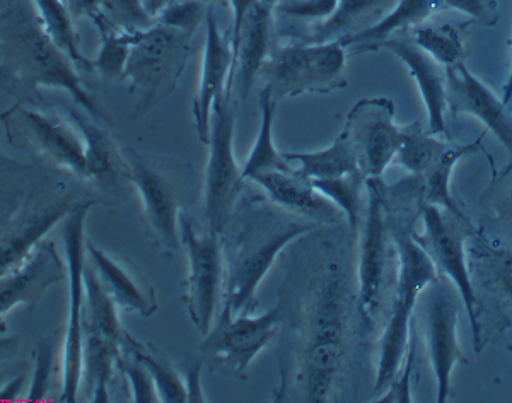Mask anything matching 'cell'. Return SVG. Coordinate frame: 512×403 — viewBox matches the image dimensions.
Segmentation results:
<instances>
[{
  "mask_svg": "<svg viewBox=\"0 0 512 403\" xmlns=\"http://www.w3.org/2000/svg\"><path fill=\"white\" fill-rule=\"evenodd\" d=\"M297 339L296 361L291 373L282 374L275 402H330L344 371L349 339V289L337 263H326L311 277Z\"/></svg>",
  "mask_w": 512,
  "mask_h": 403,
  "instance_id": "6da1fadb",
  "label": "cell"
},
{
  "mask_svg": "<svg viewBox=\"0 0 512 403\" xmlns=\"http://www.w3.org/2000/svg\"><path fill=\"white\" fill-rule=\"evenodd\" d=\"M0 55L21 81L62 89L93 118L110 122L108 110L84 88L76 64L48 36L35 0H0Z\"/></svg>",
  "mask_w": 512,
  "mask_h": 403,
  "instance_id": "7a4b0ae2",
  "label": "cell"
},
{
  "mask_svg": "<svg viewBox=\"0 0 512 403\" xmlns=\"http://www.w3.org/2000/svg\"><path fill=\"white\" fill-rule=\"evenodd\" d=\"M316 226V222L306 217L277 216L268 211L251 212L234 234L229 250H224L226 284L217 320L253 313L256 291L280 253L294 241L313 233Z\"/></svg>",
  "mask_w": 512,
  "mask_h": 403,
  "instance_id": "3957f363",
  "label": "cell"
},
{
  "mask_svg": "<svg viewBox=\"0 0 512 403\" xmlns=\"http://www.w3.org/2000/svg\"><path fill=\"white\" fill-rule=\"evenodd\" d=\"M386 202V200H384ZM388 211L391 238L398 255V277H396L395 298L391 303L390 316L384 323L378 344V363L374 378V393L381 392L402 368L403 359L412 339V320L415 306L425 287L439 279L436 265L424 248L415 240V219L403 211Z\"/></svg>",
  "mask_w": 512,
  "mask_h": 403,
  "instance_id": "277c9868",
  "label": "cell"
},
{
  "mask_svg": "<svg viewBox=\"0 0 512 403\" xmlns=\"http://www.w3.org/2000/svg\"><path fill=\"white\" fill-rule=\"evenodd\" d=\"M197 31L156 23L135 31L122 81L137 98L135 113L144 115L175 93L183 76Z\"/></svg>",
  "mask_w": 512,
  "mask_h": 403,
  "instance_id": "5b68a950",
  "label": "cell"
},
{
  "mask_svg": "<svg viewBox=\"0 0 512 403\" xmlns=\"http://www.w3.org/2000/svg\"><path fill=\"white\" fill-rule=\"evenodd\" d=\"M268 93L280 101L303 94H330L347 88V50L338 41L294 40L275 48L262 67Z\"/></svg>",
  "mask_w": 512,
  "mask_h": 403,
  "instance_id": "8992f818",
  "label": "cell"
},
{
  "mask_svg": "<svg viewBox=\"0 0 512 403\" xmlns=\"http://www.w3.org/2000/svg\"><path fill=\"white\" fill-rule=\"evenodd\" d=\"M180 241L187 255L188 274L183 301L202 337L216 323L226 284V257L222 234L198 228L192 217L180 214Z\"/></svg>",
  "mask_w": 512,
  "mask_h": 403,
  "instance_id": "52a82bcc",
  "label": "cell"
},
{
  "mask_svg": "<svg viewBox=\"0 0 512 403\" xmlns=\"http://www.w3.org/2000/svg\"><path fill=\"white\" fill-rule=\"evenodd\" d=\"M234 125L233 103L226 96L212 110L204 178L205 226L217 234L226 231L245 190L243 168L234 154Z\"/></svg>",
  "mask_w": 512,
  "mask_h": 403,
  "instance_id": "ba28073f",
  "label": "cell"
},
{
  "mask_svg": "<svg viewBox=\"0 0 512 403\" xmlns=\"http://www.w3.org/2000/svg\"><path fill=\"white\" fill-rule=\"evenodd\" d=\"M420 217L424 222V234L415 233V240L429 255L437 272L446 277L454 289L458 291L463 306H465L468 322L472 327L473 344L477 352L482 351V327H480V311L478 298L473 287L472 275L466 262V219L453 216L449 212L422 204Z\"/></svg>",
  "mask_w": 512,
  "mask_h": 403,
  "instance_id": "9c48e42d",
  "label": "cell"
},
{
  "mask_svg": "<svg viewBox=\"0 0 512 403\" xmlns=\"http://www.w3.org/2000/svg\"><path fill=\"white\" fill-rule=\"evenodd\" d=\"M93 202L77 204L64 219L65 260L69 281V322L62 354V390L59 402H76L82 380V339H84V269L86 253V217Z\"/></svg>",
  "mask_w": 512,
  "mask_h": 403,
  "instance_id": "30bf717a",
  "label": "cell"
},
{
  "mask_svg": "<svg viewBox=\"0 0 512 403\" xmlns=\"http://www.w3.org/2000/svg\"><path fill=\"white\" fill-rule=\"evenodd\" d=\"M367 202L359 221V263H357V299L364 322L374 327L383 304L388 263L391 257L390 221L379 178L366 180Z\"/></svg>",
  "mask_w": 512,
  "mask_h": 403,
  "instance_id": "8fae6325",
  "label": "cell"
},
{
  "mask_svg": "<svg viewBox=\"0 0 512 403\" xmlns=\"http://www.w3.org/2000/svg\"><path fill=\"white\" fill-rule=\"evenodd\" d=\"M282 322V304H277L263 315L250 313L217 320L205 335L200 354L222 373L246 378L251 363L274 340Z\"/></svg>",
  "mask_w": 512,
  "mask_h": 403,
  "instance_id": "7c38bea8",
  "label": "cell"
},
{
  "mask_svg": "<svg viewBox=\"0 0 512 403\" xmlns=\"http://www.w3.org/2000/svg\"><path fill=\"white\" fill-rule=\"evenodd\" d=\"M366 180L381 178L395 163L402 127L395 123V105L388 98H364L347 115L344 127Z\"/></svg>",
  "mask_w": 512,
  "mask_h": 403,
  "instance_id": "4fadbf2b",
  "label": "cell"
},
{
  "mask_svg": "<svg viewBox=\"0 0 512 403\" xmlns=\"http://www.w3.org/2000/svg\"><path fill=\"white\" fill-rule=\"evenodd\" d=\"M424 339L432 371L437 381V402L444 403L451 393L454 366L466 364L458 342L460 296H456L448 279L441 277L425 287Z\"/></svg>",
  "mask_w": 512,
  "mask_h": 403,
  "instance_id": "5bb4252c",
  "label": "cell"
},
{
  "mask_svg": "<svg viewBox=\"0 0 512 403\" xmlns=\"http://www.w3.org/2000/svg\"><path fill=\"white\" fill-rule=\"evenodd\" d=\"M233 93V47L231 36L222 33L216 9L209 4L205 18L204 62L200 69L197 93L193 98L192 113L198 139L207 146L212 110L217 101L231 98Z\"/></svg>",
  "mask_w": 512,
  "mask_h": 403,
  "instance_id": "9a60e30c",
  "label": "cell"
},
{
  "mask_svg": "<svg viewBox=\"0 0 512 403\" xmlns=\"http://www.w3.org/2000/svg\"><path fill=\"white\" fill-rule=\"evenodd\" d=\"M444 76L448 111L453 115L477 117L506 147L512 158V117L507 113L504 101L499 100L477 76H473L465 62L444 67Z\"/></svg>",
  "mask_w": 512,
  "mask_h": 403,
  "instance_id": "2e32d148",
  "label": "cell"
},
{
  "mask_svg": "<svg viewBox=\"0 0 512 403\" xmlns=\"http://www.w3.org/2000/svg\"><path fill=\"white\" fill-rule=\"evenodd\" d=\"M393 53L396 59L400 60L407 67L408 74L414 79L420 96L424 100L425 111H427V127L425 130L432 135L448 134V100H446V76L444 67L437 64L431 55L417 47L410 36H393L388 40L381 41L371 52Z\"/></svg>",
  "mask_w": 512,
  "mask_h": 403,
  "instance_id": "e0dca14e",
  "label": "cell"
},
{
  "mask_svg": "<svg viewBox=\"0 0 512 403\" xmlns=\"http://www.w3.org/2000/svg\"><path fill=\"white\" fill-rule=\"evenodd\" d=\"M125 176L134 183L144 207L147 222L159 243L168 250L176 252L180 248V205L173 188L161 173L142 159L130 154L125 158Z\"/></svg>",
  "mask_w": 512,
  "mask_h": 403,
  "instance_id": "ac0fdd59",
  "label": "cell"
},
{
  "mask_svg": "<svg viewBox=\"0 0 512 403\" xmlns=\"http://www.w3.org/2000/svg\"><path fill=\"white\" fill-rule=\"evenodd\" d=\"M65 277L67 263L60 258L55 243L41 241L19 269L0 277V318L18 306H36L43 294Z\"/></svg>",
  "mask_w": 512,
  "mask_h": 403,
  "instance_id": "d6986e66",
  "label": "cell"
},
{
  "mask_svg": "<svg viewBox=\"0 0 512 403\" xmlns=\"http://www.w3.org/2000/svg\"><path fill=\"white\" fill-rule=\"evenodd\" d=\"M274 12L255 2L246 14L245 21L233 47V88H238L239 100H248L256 77L272 53L274 41Z\"/></svg>",
  "mask_w": 512,
  "mask_h": 403,
  "instance_id": "ffe728a7",
  "label": "cell"
},
{
  "mask_svg": "<svg viewBox=\"0 0 512 403\" xmlns=\"http://www.w3.org/2000/svg\"><path fill=\"white\" fill-rule=\"evenodd\" d=\"M250 182L262 188L268 202L294 216L306 217L316 224H333L342 216L335 205L321 195L306 176L296 168L287 171H268L256 175Z\"/></svg>",
  "mask_w": 512,
  "mask_h": 403,
  "instance_id": "44dd1931",
  "label": "cell"
},
{
  "mask_svg": "<svg viewBox=\"0 0 512 403\" xmlns=\"http://www.w3.org/2000/svg\"><path fill=\"white\" fill-rule=\"evenodd\" d=\"M14 111L26 125L41 152H45L48 158L65 170L72 171L74 175L88 178L81 134H77L59 117L48 115L45 111L21 105L16 106Z\"/></svg>",
  "mask_w": 512,
  "mask_h": 403,
  "instance_id": "7402d4cb",
  "label": "cell"
},
{
  "mask_svg": "<svg viewBox=\"0 0 512 403\" xmlns=\"http://www.w3.org/2000/svg\"><path fill=\"white\" fill-rule=\"evenodd\" d=\"M443 9V0H396L395 6L376 23L338 41L352 53L371 52L381 41L407 35Z\"/></svg>",
  "mask_w": 512,
  "mask_h": 403,
  "instance_id": "603a6c76",
  "label": "cell"
},
{
  "mask_svg": "<svg viewBox=\"0 0 512 403\" xmlns=\"http://www.w3.org/2000/svg\"><path fill=\"white\" fill-rule=\"evenodd\" d=\"M74 205L69 200L47 205L33 216L26 217L24 221L14 224L9 231L0 234V277L19 269L36 246L45 240L60 221H64Z\"/></svg>",
  "mask_w": 512,
  "mask_h": 403,
  "instance_id": "cb8c5ba5",
  "label": "cell"
},
{
  "mask_svg": "<svg viewBox=\"0 0 512 403\" xmlns=\"http://www.w3.org/2000/svg\"><path fill=\"white\" fill-rule=\"evenodd\" d=\"M86 253L91 260V267L98 275L101 286L115 301L120 310L132 311L142 318H149L158 311V301L152 289L140 284L122 263L99 250L98 246L86 241Z\"/></svg>",
  "mask_w": 512,
  "mask_h": 403,
  "instance_id": "d4e9b609",
  "label": "cell"
},
{
  "mask_svg": "<svg viewBox=\"0 0 512 403\" xmlns=\"http://www.w3.org/2000/svg\"><path fill=\"white\" fill-rule=\"evenodd\" d=\"M396 0H338L337 9L321 23L309 24L294 40L306 43H330L354 35L383 18Z\"/></svg>",
  "mask_w": 512,
  "mask_h": 403,
  "instance_id": "484cf974",
  "label": "cell"
},
{
  "mask_svg": "<svg viewBox=\"0 0 512 403\" xmlns=\"http://www.w3.org/2000/svg\"><path fill=\"white\" fill-rule=\"evenodd\" d=\"M72 123L84 142V158L89 180H96L103 187L117 185L118 176L125 175V158L120 156L117 146L106 130L77 110H70Z\"/></svg>",
  "mask_w": 512,
  "mask_h": 403,
  "instance_id": "4316f807",
  "label": "cell"
},
{
  "mask_svg": "<svg viewBox=\"0 0 512 403\" xmlns=\"http://www.w3.org/2000/svg\"><path fill=\"white\" fill-rule=\"evenodd\" d=\"M482 139L483 135L478 141L472 142V144H461V146L449 142L446 149L439 154V158L431 164V168L417 178L422 204L434 205L453 216L465 219V214L458 207L456 200L453 199V193L449 190L451 175H453L454 166L458 164V161L480 151Z\"/></svg>",
  "mask_w": 512,
  "mask_h": 403,
  "instance_id": "83f0119b",
  "label": "cell"
},
{
  "mask_svg": "<svg viewBox=\"0 0 512 403\" xmlns=\"http://www.w3.org/2000/svg\"><path fill=\"white\" fill-rule=\"evenodd\" d=\"M123 345L93 332L82 339V376H86L91 402H110L108 388L122 356Z\"/></svg>",
  "mask_w": 512,
  "mask_h": 403,
  "instance_id": "f1b7e54d",
  "label": "cell"
},
{
  "mask_svg": "<svg viewBox=\"0 0 512 403\" xmlns=\"http://www.w3.org/2000/svg\"><path fill=\"white\" fill-rule=\"evenodd\" d=\"M284 158L291 164H299V170H296L309 180L338 178L361 171L354 146L345 130H342V134L325 149L313 152H286Z\"/></svg>",
  "mask_w": 512,
  "mask_h": 403,
  "instance_id": "f546056e",
  "label": "cell"
},
{
  "mask_svg": "<svg viewBox=\"0 0 512 403\" xmlns=\"http://www.w3.org/2000/svg\"><path fill=\"white\" fill-rule=\"evenodd\" d=\"M84 332H93L105 339L125 345L128 335L118 318V306L101 286L91 263L84 269Z\"/></svg>",
  "mask_w": 512,
  "mask_h": 403,
  "instance_id": "4dcf8cb0",
  "label": "cell"
},
{
  "mask_svg": "<svg viewBox=\"0 0 512 403\" xmlns=\"http://www.w3.org/2000/svg\"><path fill=\"white\" fill-rule=\"evenodd\" d=\"M279 103L274 100V96L268 93L267 88L260 91V130L256 135L255 144L251 147L250 156L243 164V176L246 182L251 178L268 171H287L292 170V164L280 154L274 141V123L275 113H277Z\"/></svg>",
  "mask_w": 512,
  "mask_h": 403,
  "instance_id": "1f68e13d",
  "label": "cell"
},
{
  "mask_svg": "<svg viewBox=\"0 0 512 403\" xmlns=\"http://www.w3.org/2000/svg\"><path fill=\"white\" fill-rule=\"evenodd\" d=\"M41 23L45 26L53 43L69 55V59L81 71L93 72V60L81 52V43L76 31V21L70 16L65 0H35Z\"/></svg>",
  "mask_w": 512,
  "mask_h": 403,
  "instance_id": "d6a6232c",
  "label": "cell"
},
{
  "mask_svg": "<svg viewBox=\"0 0 512 403\" xmlns=\"http://www.w3.org/2000/svg\"><path fill=\"white\" fill-rule=\"evenodd\" d=\"M94 26L101 35L98 57L93 60V71L108 81H122L127 67L128 55L134 41V33L123 31L103 16L94 19Z\"/></svg>",
  "mask_w": 512,
  "mask_h": 403,
  "instance_id": "836d02e7",
  "label": "cell"
},
{
  "mask_svg": "<svg viewBox=\"0 0 512 403\" xmlns=\"http://www.w3.org/2000/svg\"><path fill=\"white\" fill-rule=\"evenodd\" d=\"M448 144V141L437 139V135L429 134L419 123L405 125L402 127V142L396 152L395 164H400L403 170L419 178L431 168Z\"/></svg>",
  "mask_w": 512,
  "mask_h": 403,
  "instance_id": "e575fe53",
  "label": "cell"
},
{
  "mask_svg": "<svg viewBox=\"0 0 512 403\" xmlns=\"http://www.w3.org/2000/svg\"><path fill=\"white\" fill-rule=\"evenodd\" d=\"M408 36L417 47L422 48L443 67H451L458 62H463L465 45H463L460 30L454 28L453 24L425 21L410 31Z\"/></svg>",
  "mask_w": 512,
  "mask_h": 403,
  "instance_id": "d590c367",
  "label": "cell"
},
{
  "mask_svg": "<svg viewBox=\"0 0 512 403\" xmlns=\"http://www.w3.org/2000/svg\"><path fill=\"white\" fill-rule=\"evenodd\" d=\"M313 187L325 197L330 204L335 205L342 216L349 222L350 229L357 233L361 221L364 200H362V187L366 185V176L361 171L338 178H323L311 180Z\"/></svg>",
  "mask_w": 512,
  "mask_h": 403,
  "instance_id": "8d00e7d4",
  "label": "cell"
},
{
  "mask_svg": "<svg viewBox=\"0 0 512 403\" xmlns=\"http://www.w3.org/2000/svg\"><path fill=\"white\" fill-rule=\"evenodd\" d=\"M130 354H134L144 364L147 373L151 374L152 383L156 386L159 402H188V390L185 380L171 364L159 356L156 351H147L144 345L130 340Z\"/></svg>",
  "mask_w": 512,
  "mask_h": 403,
  "instance_id": "74e56055",
  "label": "cell"
},
{
  "mask_svg": "<svg viewBox=\"0 0 512 403\" xmlns=\"http://www.w3.org/2000/svg\"><path fill=\"white\" fill-rule=\"evenodd\" d=\"M101 12L111 24L130 33L147 30L156 23L144 0H101Z\"/></svg>",
  "mask_w": 512,
  "mask_h": 403,
  "instance_id": "f35d334b",
  "label": "cell"
},
{
  "mask_svg": "<svg viewBox=\"0 0 512 403\" xmlns=\"http://www.w3.org/2000/svg\"><path fill=\"white\" fill-rule=\"evenodd\" d=\"M53 364H55V342L52 337H45L36 344L35 368L31 374L30 392L26 395L28 402H41L48 395L52 386Z\"/></svg>",
  "mask_w": 512,
  "mask_h": 403,
  "instance_id": "ab89813d",
  "label": "cell"
},
{
  "mask_svg": "<svg viewBox=\"0 0 512 403\" xmlns=\"http://www.w3.org/2000/svg\"><path fill=\"white\" fill-rule=\"evenodd\" d=\"M117 369L127 381L132 402H159L158 392H156V386L152 383L151 374L147 373L144 364L140 363L134 354H130V357L120 356Z\"/></svg>",
  "mask_w": 512,
  "mask_h": 403,
  "instance_id": "60d3db41",
  "label": "cell"
},
{
  "mask_svg": "<svg viewBox=\"0 0 512 403\" xmlns=\"http://www.w3.org/2000/svg\"><path fill=\"white\" fill-rule=\"evenodd\" d=\"M209 11L207 0H178L164 7L163 11L156 16L159 23L183 28V30H200V26L205 24Z\"/></svg>",
  "mask_w": 512,
  "mask_h": 403,
  "instance_id": "b9f144b4",
  "label": "cell"
},
{
  "mask_svg": "<svg viewBox=\"0 0 512 403\" xmlns=\"http://www.w3.org/2000/svg\"><path fill=\"white\" fill-rule=\"evenodd\" d=\"M415 364V342L410 339L407 354L403 359L402 368L395 376V380L386 386V392L376 397L374 402L379 403H398V402H414L412 400V373H414Z\"/></svg>",
  "mask_w": 512,
  "mask_h": 403,
  "instance_id": "7bdbcfd3",
  "label": "cell"
},
{
  "mask_svg": "<svg viewBox=\"0 0 512 403\" xmlns=\"http://www.w3.org/2000/svg\"><path fill=\"white\" fill-rule=\"evenodd\" d=\"M338 0H284L275 11L287 18L321 23L332 16L337 9Z\"/></svg>",
  "mask_w": 512,
  "mask_h": 403,
  "instance_id": "ee69618b",
  "label": "cell"
},
{
  "mask_svg": "<svg viewBox=\"0 0 512 403\" xmlns=\"http://www.w3.org/2000/svg\"><path fill=\"white\" fill-rule=\"evenodd\" d=\"M443 7L466 14L478 23L494 24L497 21L494 0H443Z\"/></svg>",
  "mask_w": 512,
  "mask_h": 403,
  "instance_id": "f6af8a7d",
  "label": "cell"
},
{
  "mask_svg": "<svg viewBox=\"0 0 512 403\" xmlns=\"http://www.w3.org/2000/svg\"><path fill=\"white\" fill-rule=\"evenodd\" d=\"M70 16L74 21L79 19H94L101 16V0H65Z\"/></svg>",
  "mask_w": 512,
  "mask_h": 403,
  "instance_id": "bcb514c9",
  "label": "cell"
},
{
  "mask_svg": "<svg viewBox=\"0 0 512 403\" xmlns=\"http://www.w3.org/2000/svg\"><path fill=\"white\" fill-rule=\"evenodd\" d=\"M200 371H202V363H195L190 366L187 376L183 378L188 390V402H207L204 392H202V380H200Z\"/></svg>",
  "mask_w": 512,
  "mask_h": 403,
  "instance_id": "7dc6e473",
  "label": "cell"
},
{
  "mask_svg": "<svg viewBox=\"0 0 512 403\" xmlns=\"http://www.w3.org/2000/svg\"><path fill=\"white\" fill-rule=\"evenodd\" d=\"M256 0H229V6L233 9V30H231V43L238 38L241 24L245 21L246 14Z\"/></svg>",
  "mask_w": 512,
  "mask_h": 403,
  "instance_id": "c3c4849f",
  "label": "cell"
},
{
  "mask_svg": "<svg viewBox=\"0 0 512 403\" xmlns=\"http://www.w3.org/2000/svg\"><path fill=\"white\" fill-rule=\"evenodd\" d=\"M24 383H26V374L24 373L18 374L16 378H12L0 390V402H14V400H18L19 395L23 392Z\"/></svg>",
  "mask_w": 512,
  "mask_h": 403,
  "instance_id": "681fc988",
  "label": "cell"
},
{
  "mask_svg": "<svg viewBox=\"0 0 512 403\" xmlns=\"http://www.w3.org/2000/svg\"><path fill=\"white\" fill-rule=\"evenodd\" d=\"M495 211L499 212L502 221L512 229V185L501 193V197L495 204Z\"/></svg>",
  "mask_w": 512,
  "mask_h": 403,
  "instance_id": "f907efd6",
  "label": "cell"
},
{
  "mask_svg": "<svg viewBox=\"0 0 512 403\" xmlns=\"http://www.w3.org/2000/svg\"><path fill=\"white\" fill-rule=\"evenodd\" d=\"M19 351V337H0V366L9 363Z\"/></svg>",
  "mask_w": 512,
  "mask_h": 403,
  "instance_id": "816d5d0a",
  "label": "cell"
},
{
  "mask_svg": "<svg viewBox=\"0 0 512 403\" xmlns=\"http://www.w3.org/2000/svg\"><path fill=\"white\" fill-rule=\"evenodd\" d=\"M178 2V0H144V6H146L147 12L151 14L152 18L156 19L159 12L163 11L164 7H168L169 4Z\"/></svg>",
  "mask_w": 512,
  "mask_h": 403,
  "instance_id": "f5cc1de1",
  "label": "cell"
},
{
  "mask_svg": "<svg viewBox=\"0 0 512 403\" xmlns=\"http://www.w3.org/2000/svg\"><path fill=\"white\" fill-rule=\"evenodd\" d=\"M512 100V41H511V76H509V82H507V88H506V94H504V105H509ZM512 171V158L511 163H509V166H507L506 171L502 173V175L506 176L507 173H511Z\"/></svg>",
  "mask_w": 512,
  "mask_h": 403,
  "instance_id": "db71d44e",
  "label": "cell"
},
{
  "mask_svg": "<svg viewBox=\"0 0 512 403\" xmlns=\"http://www.w3.org/2000/svg\"><path fill=\"white\" fill-rule=\"evenodd\" d=\"M256 2H260L262 6L268 7V9H272V11H275L277 7L284 2V0H256Z\"/></svg>",
  "mask_w": 512,
  "mask_h": 403,
  "instance_id": "11a10c76",
  "label": "cell"
}]
</instances>
